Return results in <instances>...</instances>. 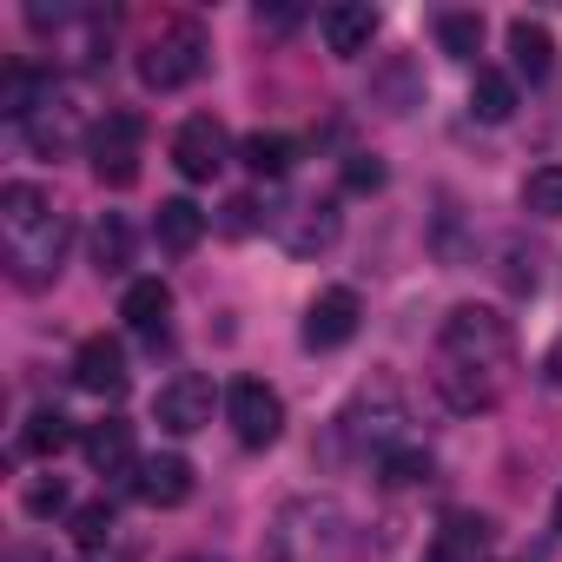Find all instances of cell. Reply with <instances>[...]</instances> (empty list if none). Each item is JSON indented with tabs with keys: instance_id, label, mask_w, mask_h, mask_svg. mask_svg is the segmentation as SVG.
<instances>
[{
	"instance_id": "32",
	"label": "cell",
	"mask_w": 562,
	"mask_h": 562,
	"mask_svg": "<svg viewBox=\"0 0 562 562\" xmlns=\"http://www.w3.org/2000/svg\"><path fill=\"white\" fill-rule=\"evenodd\" d=\"M251 212H258V205H251V199H232V205H225V218H218V225H225V232H232V238H238V232H251V225H258V218H251Z\"/></svg>"
},
{
	"instance_id": "16",
	"label": "cell",
	"mask_w": 562,
	"mask_h": 562,
	"mask_svg": "<svg viewBox=\"0 0 562 562\" xmlns=\"http://www.w3.org/2000/svg\"><path fill=\"white\" fill-rule=\"evenodd\" d=\"M47 100H54V80H47L41 67H27V60L0 67V113H8V120H21V126H27Z\"/></svg>"
},
{
	"instance_id": "9",
	"label": "cell",
	"mask_w": 562,
	"mask_h": 562,
	"mask_svg": "<svg viewBox=\"0 0 562 562\" xmlns=\"http://www.w3.org/2000/svg\"><path fill=\"white\" fill-rule=\"evenodd\" d=\"M153 417H159V430H172V437H192V430H205V424H212V378H199V371H179L172 384H159V397H153Z\"/></svg>"
},
{
	"instance_id": "8",
	"label": "cell",
	"mask_w": 562,
	"mask_h": 562,
	"mask_svg": "<svg viewBox=\"0 0 562 562\" xmlns=\"http://www.w3.org/2000/svg\"><path fill=\"white\" fill-rule=\"evenodd\" d=\"M225 159H232V139H225V126H218L212 113H192V120L172 133V166H179L186 179H218Z\"/></svg>"
},
{
	"instance_id": "37",
	"label": "cell",
	"mask_w": 562,
	"mask_h": 562,
	"mask_svg": "<svg viewBox=\"0 0 562 562\" xmlns=\"http://www.w3.org/2000/svg\"><path fill=\"white\" fill-rule=\"evenodd\" d=\"M186 562H225V555H186Z\"/></svg>"
},
{
	"instance_id": "27",
	"label": "cell",
	"mask_w": 562,
	"mask_h": 562,
	"mask_svg": "<svg viewBox=\"0 0 562 562\" xmlns=\"http://www.w3.org/2000/svg\"><path fill=\"white\" fill-rule=\"evenodd\" d=\"M437 41H443L450 60H476V47H483V21H476V14H443V21H437Z\"/></svg>"
},
{
	"instance_id": "26",
	"label": "cell",
	"mask_w": 562,
	"mask_h": 562,
	"mask_svg": "<svg viewBox=\"0 0 562 562\" xmlns=\"http://www.w3.org/2000/svg\"><path fill=\"white\" fill-rule=\"evenodd\" d=\"M522 212L562 218V166H536V172L522 179Z\"/></svg>"
},
{
	"instance_id": "31",
	"label": "cell",
	"mask_w": 562,
	"mask_h": 562,
	"mask_svg": "<svg viewBox=\"0 0 562 562\" xmlns=\"http://www.w3.org/2000/svg\"><path fill=\"white\" fill-rule=\"evenodd\" d=\"M378 186H384V159L351 153V159H345V192H378Z\"/></svg>"
},
{
	"instance_id": "21",
	"label": "cell",
	"mask_w": 562,
	"mask_h": 562,
	"mask_svg": "<svg viewBox=\"0 0 562 562\" xmlns=\"http://www.w3.org/2000/svg\"><path fill=\"white\" fill-rule=\"evenodd\" d=\"M238 159H245L258 179H285V172H292V159H299V146H292L285 133H245Z\"/></svg>"
},
{
	"instance_id": "33",
	"label": "cell",
	"mask_w": 562,
	"mask_h": 562,
	"mask_svg": "<svg viewBox=\"0 0 562 562\" xmlns=\"http://www.w3.org/2000/svg\"><path fill=\"white\" fill-rule=\"evenodd\" d=\"M542 384H549V391H562V338L542 351Z\"/></svg>"
},
{
	"instance_id": "7",
	"label": "cell",
	"mask_w": 562,
	"mask_h": 562,
	"mask_svg": "<svg viewBox=\"0 0 562 562\" xmlns=\"http://www.w3.org/2000/svg\"><path fill=\"white\" fill-rule=\"evenodd\" d=\"M139 139H146V120L139 113H106L93 133H87V159L106 186H133L139 179Z\"/></svg>"
},
{
	"instance_id": "36",
	"label": "cell",
	"mask_w": 562,
	"mask_h": 562,
	"mask_svg": "<svg viewBox=\"0 0 562 562\" xmlns=\"http://www.w3.org/2000/svg\"><path fill=\"white\" fill-rule=\"evenodd\" d=\"M8 562H47V555H34V549H8Z\"/></svg>"
},
{
	"instance_id": "15",
	"label": "cell",
	"mask_w": 562,
	"mask_h": 562,
	"mask_svg": "<svg viewBox=\"0 0 562 562\" xmlns=\"http://www.w3.org/2000/svg\"><path fill=\"white\" fill-rule=\"evenodd\" d=\"M120 318L139 331V338H166V318H172V292H166V278H133L126 299H120Z\"/></svg>"
},
{
	"instance_id": "13",
	"label": "cell",
	"mask_w": 562,
	"mask_h": 562,
	"mask_svg": "<svg viewBox=\"0 0 562 562\" xmlns=\"http://www.w3.org/2000/svg\"><path fill=\"white\" fill-rule=\"evenodd\" d=\"M318 34H325V47H331L338 60H358V54H371V41H378V8H364V0H338V8L318 14Z\"/></svg>"
},
{
	"instance_id": "38",
	"label": "cell",
	"mask_w": 562,
	"mask_h": 562,
	"mask_svg": "<svg viewBox=\"0 0 562 562\" xmlns=\"http://www.w3.org/2000/svg\"><path fill=\"white\" fill-rule=\"evenodd\" d=\"M555 529H562V490H555Z\"/></svg>"
},
{
	"instance_id": "10",
	"label": "cell",
	"mask_w": 562,
	"mask_h": 562,
	"mask_svg": "<svg viewBox=\"0 0 562 562\" xmlns=\"http://www.w3.org/2000/svg\"><path fill=\"white\" fill-rule=\"evenodd\" d=\"M338 199H299L285 218H278V245H285L292 258H318L338 245Z\"/></svg>"
},
{
	"instance_id": "12",
	"label": "cell",
	"mask_w": 562,
	"mask_h": 562,
	"mask_svg": "<svg viewBox=\"0 0 562 562\" xmlns=\"http://www.w3.org/2000/svg\"><path fill=\"white\" fill-rule=\"evenodd\" d=\"M74 384L87 391V397H126V384H133V371H126V345L120 338H87L80 351H74Z\"/></svg>"
},
{
	"instance_id": "25",
	"label": "cell",
	"mask_w": 562,
	"mask_h": 562,
	"mask_svg": "<svg viewBox=\"0 0 562 562\" xmlns=\"http://www.w3.org/2000/svg\"><path fill=\"white\" fill-rule=\"evenodd\" d=\"M21 443H27L34 457H60V450L74 443V417H67V411H34L27 430H21Z\"/></svg>"
},
{
	"instance_id": "19",
	"label": "cell",
	"mask_w": 562,
	"mask_h": 562,
	"mask_svg": "<svg viewBox=\"0 0 562 562\" xmlns=\"http://www.w3.org/2000/svg\"><path fill=\"white\" fill-rule=\"evenodd\" d=\"M153 232H159V245H166L172 258H186V251L205 238V212H199L192 199H159V212H153Z\"/></svg>"
},
{
	"instance_id": "3",
	"label": "cell",
	"mask_w": 562,
	"mask_h": 562,
	"mask_svg": "<svg viewBox=\"0 0 562 562\" xmlns=\"http://www.w3.org/2000/svg\"><path fill=\"white\" fill-rule=\"evenodd\" d=\"M437 351L457 371H503L516 338H509V318H496L490 305H457L443 318V331H437Z\"/></svg>"
},
{
	"instance_id": "11",
	"label": "cell",
	"mask_w": 562,
	"mask_h": 562,
	"mask_svg": "<svg viewBox=\"0 0 562 562\" xmlns=\"http://www.w3.org/2000/svg\"><path fill=\"white\" fill-rule=\"evenodd\" d=\"M358 318H364L358 292H351V285H331V292H318L312 312H305V345H312V351H338V345L358 338Z\"/></svg>"
},
{
	"instance_id": "23",
	"label": "cell",
	"mask_w": 562,
	"mask_h": 562,
	"mask_svg": "<svg viewBox=\"0 0 562 562\" xmlns=\"http://www.w3.org/2000/svg\"><path fill=\"white\" fill-rule=\"evenodd\" d=\"M27 146L41 153V159H54V153H67L74 146V106H60V100H47L34 120H27Z\"/></svg>"
},
{
	"instance_id": "5",
	"label": "cell",
	"mask_w": 562,
	"mask_h": 562,
	"mask_svg": "<svg viewBox=\"0 0 562 562\" xmlns=\"http://www.w3.org/2000/svg\"><path fill=\"white\" fill-rule=\"evenodd\" d=\"M397 430H404V397H397L391 378H371V384L358 391V404L338 417V437L358 443V450H378V457L397 450Z\"/></svg>"
},
{
	"instance_id": "34",
	"label": "cell",
	"mask_w": 562,
	"mask_h": 562,
	"mask_svg": "<svg viewBox=\"0 0 562 562\" xmlns=\"http://www.w3.org/2000/svg\"><path fill=\"white\" fill-rule=\"evenodd\" d=\"M258 27H271V34H285V27H299V8H258Z\"/></svg>"
},
{
	"instance_id": "17",
	"label": "cell",
	"mask_w": 562,
	"mask_h": 562,
	"mask_svg": "<svg viewBox=\"0 0 562 562\" xmlns=\"http://www.w3.org/2000/svg\"><path fill=\"white\" fill-rule=\"evenodd\" d=\"M80 450H87V463H93L100 476H120V470H139V450H133V424H120V417H106V424H87V437H80Z\"/></svg>"
},
{
	"instance_id": "2",
	"label": "cell",
	"mask_w": 562,
	"mask_h": 562,
	"mask_svg": "<svg viewBox=\"0 0 562 562\" xmlns=\"http://www.w3.org/2000/svg\"><path fill=\"white\" fill-rule=\"evenodd\" d=\"M351 516L338 503H292L271 529V562H345Z\"/></svg>"
},
{
	"instance_id": "4",
	"label": "cell",
	"mask_w": 562,
	"mask_h": 562,
	"mask_svg": "<svg viewBox=\"0 0 562 562\" xmlns=\"http://www.w3.org/2000/svg\"><path fill=\"white\" fill-rule=\"evenodd\" d=\"M199 74H205V34H199L192 21L159 27V34L139 47V80H146L153 93H179V87H192Z\"/></svg>"
},
{
	"instance_id": "35",
	"label": "cell",
	"mask_w": 562,
	"mask_h": 562,
	"mask_svg": "<svg viewBox=\"0 0 562 562\" xmlns=\"http://www.w3.org/2000/svg\"><path fill=\"white\" fill-rule=\"evenodd\" d=\"M424 562H470V555H463V549H457V542H450V536H437V542H430V549H424Z\"/></svg>"
},
{
	"instance_id": "24",
	"label": "cell",
	"mask_w": 562,
	"mask_h": 562,
	"mask_svg": "<svg viewBox=\"0 0 562 562\" xmlns=\"http://www.w3.org/2000/svg\"><path fill=\"white\" fill-rule=\"evenodd\" d=\"M437 476V463H430V450H391V457H378V483L384 490H417V483H430Z\"/></svg>"
},
{
	"instance_id": "6",
	"label": "cell",
	"mask_w": 562,
	"mask_h": 562,
	"mask_svg": "<svg viewBox=\"0 0 562 562\" xmlns=\"http://www.w3.org/2000/svg\"><path fill=\"white\" fill-rule=\"evenodd\" d=\"M225 417H232V437L245 450H265V443L285 437V397H278L265 378H238L225 391Z\"/></svg>"
},
{
	"instance_id": "29",
	"label": "cell",
	"mask_w": 562,
	"mask_h": 562,
	"mask_svg": "<svg viewBox=\"0 0 562 562\" xmlns=\"http://www.w3.org/2000/svg\"><path fill=\"white\" fill-rule=\"evenodd\" d=\"M74 542H80V549H106V542H113V503L74 509Z\"/></svg>"
},
{
	"instance_id": "14",
	"label": "cell",
	"mask_w": 562,
	"mask_h": 562,
	"mask_svg": "<svg viewBox=\"0 0 562 562\" xmlns=\"http://www.w3.org/2000/svg\"><path fill=\"white\" fill-rule=\"evenodd\" d=\"M133 496L153 503V509L186 503V496H192V463H186V457H139V470H133Z\"/></svg>"
},
{
	"instance_id": "22",
	"label": "cell",
	"mask_w": 562,
	"mask_h": 562,
	"mask_svg": "<svg viewBox=\"0 0 562 562\" xmlns=\"http://www.w3.org/2000/svg\"><path fill=\"white\" fill-rule=\"evenodd\" d=\"M93 265H100V278H113V271L133 265V225L120 212H100V225H93Z\"/></svg>"
},
{
	"instance_id": "28",
	"label": "cell",
	"mask_w": 562,
	"mask_h": 562,
	"mask_svg": "<svg viewBox=\"0 0 562 562\" xmlns=\"http://www.w3.org/2000/svg\"><path fill=\"white\" fill-rule=\"evenodd\" d=\"M437 384H443V397H450L457 411H483V404H496V391H490L476 371H457V364H443V371H437Z\"/></svg>"
},
{
	"instance_id": "18",
	"label": "cell",
	"mask_w": 562,
	"mask_h": 562,
	"mask_svg": "<svg viewBox=\"0 0 562 562\" xmlns=\"http://www.w3.org/2000/svg\"><path fill=\"white\" fill-rule=\"evenodd\" d=\"M509 60H516L522 80H549V67H555V34H549L542 21H509Z\"/></svg>"
},
{
	"instance_id": "1",
	"label": "cell",
	"mask_w": 562,
	"mask_h": 562,
	"mask_svg": "<svg viewBox=\"0 0 562 562\" xmlns=\"http://www.w3.org/2000/svg\"><path fill=\"white\" fill-rule=\"evenodd\" d=\"M67 245H74V225H67V212H54V199L41 186L14 179L0 192V251H8V271L21 285H47Z\"/></svg>"
},
{
	"instance_id": "20",
	"label": "cell",
	"mask_w": 562,
	"mask_h": 562,
	"mask_svg": "<svg viewBox=\"0 0 562 562\" xmlns=\"http://www.w3.org/2000/svg\"><path fill=\"white\" fill-rule=\"evenodd\" d=\"M470 113H476L483 126H503V120L516 113V80L496 74V67H476V80H470Z\"/></svg>"
},
{
	"instance_id": "30",
	"label": "cell",
	"mask_w": 562,
	"mask_h": 562,
	"mask_svg": "<svg viewBox=\"0 0 562 562\" xmlns=\"http://www.w3.org/2000/svg\"><path fill=\"white\" fill-rule=\"evenodd\" d=\"M21 503H27V516H60L67 509V483L60 476H27Z\"/></svg>"
}]
</instances>
